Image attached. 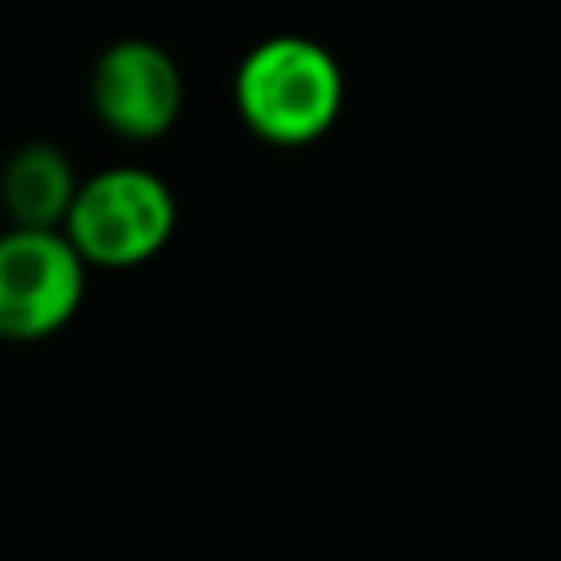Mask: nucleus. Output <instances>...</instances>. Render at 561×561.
<instances>
[{
	"mask_svg": "<svg viewBox=\"0 0 561 561\" xmlns=\"http://www.w3.org/2000/svg\"><path fill=\"white\" fill-rule=\"evenodd\" d=\"M346 105V75L329 44L311 35H267L232 70V110L241 127L276 149H302L333 131Z\"/></svg>",
	"mask_w": 561,
	"mask_h": 561,
	"instance_id": "obj_1",
	"label": "nucleus"
},
{
	"mask_svg": "<svg viewBox=\"0 0 561 561\" xmlns=\"http://www.w3.org/2000/svg\"><path fill=\"white\" fill-rule=\"evenodd\" d=\"M175 219L180 206L171 184L149 167L118 162L79 180L61 232L75 241L88 267L123 272L158 259L175 232Z\"/></svg>",
	"mask_w": 561,
	"mask_h": 561,
	"instance_id": "obj_2",
	"label": "nucleus"
},
{
	"mask_svg": "<svg viewBox=\"0 0 561 561\" xmlns=\"http://www.w3.org/2000/svg\"><path fill=\"white\" fill-rule=\"evenodd\" d=\"M88 298V259L61 228L0 232V337L39 342L66 329Z\"/></svg>",
	"mask_w": 561,
	"mask_h": 561,
	"instance_id": "obj_3",
	"label": "nucleus"
},
{
	"mask_svg": "<svg viewBox=\"0 0 561 561\" xmlns=\"http://www.w3.org/2000/svg\"><path fill=\"white\" fill-rule=\"evenodd\" d=\"M88 105L96 123L118 140H162L184 110L180 61L145 35L110 39L88 70Z\"/></svg>",
	"mask_w": 561,
	"mask_h": 561,
	"instance_id": "obj_4",
	"label": "nucleus"
},
{
	"mask_svg": "<svg viewBox=\"0 0 561 561\" xmlns=\"http://www.w3.org/2000/svg\"><path fill=\"white\" fill-rule=\"evenodd\" d=\"M79 193L75 162L53 140L18 145L0 167V210L22 228H61Z\"/></svg>",
	"mask_w": 561,
	"mask_h": 561,
	"instance_id": "obj_5",
	"label": "nucleus"
}]
</instances>
